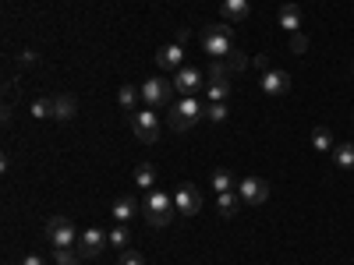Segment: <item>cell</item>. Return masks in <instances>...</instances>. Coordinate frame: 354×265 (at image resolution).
Masks as SVG:
<instances>
[{
	"label": "cell",
	"instance_id": "6da1fadb",
	"mask_svg": "<svg viewBox=\"0 0 354 265\" xmlns=\"http://www.w3.org/2000/svg\"><path fill=\"white\" fill-rule=\"evenodd\" d=\"M205 121V103H198L195 96H181L177 103L167 106V128L177 135H188Z\"/></svg>",
	"mask_w": 354,
	"mask_h": 265
},
{
	"label": "cell",
	"instance_id": "7a4b0ae2",
	"mask_svg": "<svg viewBox=\"0 0 354 265\" xmlns=\"http://www.w3.org/2000/svg\"><path fill=\"white\" fill-rule=\"evenodd\" d=\"M202 50L213 57V61H223V57H230L234 50V28L227 21H209L202 28Z\"/></svg>",
	"mask_w": 354,
	"mask_h": 265
},
{
	"label": "cell",
	"instance_id": "3957f363",
	"mask_svg": "<svg viewBox=\"0 0 354 265\" xmlns=\"http://www.w3.org/2000/svg\"><path fill=\"white\" fill-rule=\"evenodd\" d=\"M142 213H145V223H149L153 230H163V226H170V223H174V216H177L174 195H167V191H156V188H153L149 195H145Z\"/></svg>",
	"mask_w": 354,
	"mask_h": 265
},
{
	"label": "cell",
	"instance_id": "277c9868",
	"mask_svg": "<svg viewBox=\"0 0 354 265\" xmlns=\"http://www.w3.org/2000/svg\"><path fill=\"white\" fill-rule=\"evenodd\" d=\"M128 124H131V131H135V138L142 141V145H153L160 135H163V121H160V113L156 110H135L131 117H128Z\"/></svg>",
	"mask_w": 354,
	"mask_h": 265
},
{
	"label": "cell",
	"instance_id": "5b68a950",
	"mask_svg": "<svg viewBox=\"0 0 354 265\" xmlns=\"http://www.w3.org/2000/svg\"><path fill=\"white\" fill-rule=\"evenodd\" d=\"M46 237H50V248H78V237L82 233L75 230V223L68 216H50L46 219Z\"/></svg>",
	"mask_w": 354,
	"mask_h": 265
},
{
	"label": "cell",
	"instance_id": "8992f818",
	"mask_svg": "<svg viewBox=\"0 0 354 265\" xmlns=\"http://www.w3.org/2000/svg\"><path fill=\"white\" fill-rule=\"evenodd\" d=\"M138 88H142V103L149 106V110L170 106V96L177 92V88H174V81H167V78H145Z\"/></svg>",
	"mask_w": 354,
	"mask_h": 265
},
{
	"label": "cell",
	"instance_id": "52a82bcc",
	"mask_svg": "<svg viewBox=\"0 0 354 265\" xmlns=\"http://www.w3.org/2000/svg\"><path fill=\"white\" fill-rule=\"evenodd\" d=\"M174 205H177V216H198V209H202V195H198V188L195 184H177L174 188Z\"/></svg>",
	"mask_w": 354,
	"mask_h": 265
},
{
	"label": "cell",
	"instance_id": "ba28073f",
	"mask_svg": "<svg viewBox=\"0 0 354 265\" xmlns=\"http://www.w3.org/2000/svg\"><path fill=\"white\" fill-rule=\"evenodd\" d=\"M103 248H110L106 230H100V226L82 230V237H78V255L82 258H96V255H103Z\"/></svg>",
	"mask_w": 354,
	"mask_h": 265
},
{
	"label": "cell",
	"instance_id": "9c48e42d",
	"mask_svg": "<svg viewBox=\"0 0 354 265\" xmlns=\"http://www.w3.org/2000/svg\"><path fill=\"white\" fill-rule=\"evenodd\" d=\"M174 88H177V92H181V96H195L198 92V88H205V75L198 71V68H181V71H174Z\"/></svg>",
	"mask_w": 354,
	"mask_h": 265
},
{
	"label": "cell",
	"instance_id": "30bf717a",
	"mask_svg": "<svg viewBox=\"0 0 354 265\" xmlns=\"http://www.w3.org/2000/svg\"><path fill=\"white\" fill-rule=\"evenodd\" d=\"M238 195H241L245 205H262L270 198V184H266L262 177H245V181H238Z\"/></svg>",
	"mask_w": 354,
	"mask_h": 265
},
{
	"label": "cell",
	"instance_id": "8fae6325",
	"mask_svg": "<svg viewBox=\"0 0 354 265\" xmlns=\"http://www.w3.org/2000/svg\"><path fill=\"white\" fill-rule=\"evenodd\" d=\"M259 85H262V92H266V96H283L287 88H290V75L280 71V68H277V71L270 68V71H262Z\"/></svg>",
	"mask_w": 354,
	"mask_h": 265
},
{
	"label": "cell",
	"instance_id": "7c38bea8",
	"mask_svg": "<svg viewBox=\"0 0 354 265\" xmlns=\"http://www.w3.org/2000/svg\"><path fill=\"white\" fill-rule=\"evenodd\" d=\"M156 68L160 71H181L185 68V46L181 43H170L156 53Z\"/></svg>",
	"mask_w": 354,
	"mask_h": 265
},
{
	"label": "cell",
	"instance_id": "4fadbf2b",
	"mask_svg": "<svg viewBox=\"0 0 354 265\" xmlns=\"http://www.w3.org/2000/svg\"><path fill=\"white\" fill-rule=\"evenodd\" d=\"M135 213H138V202H135V195H121L113 202V209H110V216H113V223H131L135 219Z\"/></svg>",
	"mask_w": 354,
	"mask_h": 265
},
{
	"label": "cell",
	"instance_id": "5bb4252c",
	"mask_svg": "<svg viewBox=\"0 0 354 265\" xmlns=\"http://www.w3.org/2000/svg\"><path fill=\"white\" fill-rule=\"evenodd\" d=\"M248 11H252L248 0H223V4H220V18H223L227 25L245 21V18H248Z\"/></svg>",
	"mask_w": 354,
	"mask_h": 265
},
{
	"label": "cell",
	"instance_id": "9a60e30c",
	"mask_svg": "<svg viewBox=\"0 0 354 265\" xmlns=\"http://www.w3.org/2000/svg\"><path fill=\"white\" fill-rule=\"evenodd\" d=\"M277 21H280V28H287V32H301L305 14H301V8H298V4H283V8H280V14H277Z\"/></svg>",
	"mask_w": 354,
	"mask_h": 265
},
{
	"label": "cell",
	"instance_id": "2e32d148",
	"mask_svg": "<svg viewBox=\"0 0 354 265\" xmlns=\"http://www.w3.org/2000/svg\"><path fill=\"white\" fill-rule=\"evenodd\" d=\"M238 209H241V195H238V191L216 195V213H220L223 219H234V216H238Z\"/></svg>",
	"mask_w": 354,
	"mask_h": 265
},
{
	"label": "cell",
	"instance_id": "e0dca14e",
	"mask_svg": "<svg viewBox=\"0 0 354 265\" xmlns=\"http://www.w3.org/2000/svg\"><path fill=\"white\" fill-rule=\"evenodd\" d=\"M78 113V99L75 96H53V117L57 121H71Z\"/></svg>",
	"mask_w": 354,
	"mask_h": 265
},
{
	"label": "cell",
	"instance_id": "ac0fdd59",
	"mask_svg": "<svg viewBox=\"0 0 354 265\" xmlns=\"http://www.w3.org/2000/svg\"><path fill=\"white\" fill-rule=\"evenodd\" d=\"M138 99H142V88H135V85H121V88H117V106H121V110L135 113Z\"/></svg>",
	"mask_w": 354,
	"mask_h": 265
},
{
	"label": "cell",
	"instance_id": "d6986e66",
	"mask_svg": "<svg viewBox=\"0 0 354 265\" xmlns=\"http://www.w3.org/2000/svg\"><path fill=\"white\" fill-rule=\"evenodd\" d=\"M333 163H337L340 170H354V141L333 145Z\"/></svg>",
	"mask_w": 354,
	"mask_h": 265
},
{
	"label": "cell",
	"instance_id": "ffe728a7",
	"mask_svg": "<svg viewBox=\"0 0 354 265\" xmlns=\"http://www.w3.org/2000/svg\"><path fill=\"white\" fill-rule=\"evenodd\" d=\"M106 237H110V248H117V251H128L131 248V230L124 223H117L113 230H106Z\"/></svg>",
	"mask_w": 354,
	"mask_h": 265
},
{
	"label": "cell",
	"instance_id": "44dd1931",
	"mask_svg": "<svg viewBox=\"0 0 354 265\" xmlns=\"http://www.w3.org/2000/svg\"><path fill=\"white\" fill-rule=\"evenodd\" d=\"M209 181H213V191L216 195H223V191H238V181H234V173L230 170H213V177H209Z\"/></svg>",
	"mask_w": 354,
	"mask_h": 265
},
{
	"label": "cell",
	"instance_id": "7402d4cb",
	"mask_svg": "<svg viewBox=\"0 0 354 265\" xmlns=\"http://www.w3.org/2000/svg\"><path fill=\"white\" fill-rule=\"evenodd\" d=\"M135 188H138V191H153V188H156V170H153L149 163L135 166Z\"/></svg>",
	"mask_w": 354,
	"mask_h": 265
},
{
	"label": "cell",
	"instance_id": "603a6c76",
	"mask_svg": "<svg viewBox=\"0 0 354 265\" xmlns=\"http://www.w3.org/2000/svg\"><path fill=\"white\" fill-rule=\"evenodd\" d=\"M312 145L319 153H333V135H330V128H315L312 131Z\"/></svg>",
	"mask_w": 354,
	"mask_h": 265
},
{
	"label": "cell",
	"instance_id": "cb8c5ba5",
	"mask_svg": "<svg viewBox=\"0 0 354 265\" xmlns=\"http://www.w3.org/2000/svg\"><path fill=\"white\" fill-rule=\"evenodd\" d=\"M227 117H230L227 103H205V121H209V124H223Z\"/></svg>",
	"mask_w": 354,
	"mask_h": 265
},
{
	"label": "cell",
	"instance_id": "d4e9b609",
	"mask_svg": "<svg viewBox=\"0 0 354 265\" xmlns=\"http://www.w3.org/2000/svg\"><path fill=\"white\" fill-rule=\"evenodd\" d=\"M78 258H82L78 248H57V251H53V262H57V265H78Z\"/></svg>",
	"mask_w": 354,
	"mask_h": 265
},
{
	"label": "cell",
	"instance_id": "484cf974",
	"mask_svg": "<svg viewBox=\"0 0 354 265\" xmlns=\"http://www.w3.org/2000/svg\"><path fill=\"white\" fill-rule=\"evenodd\" d=\"M287 50H290V53H298V57H301V53H308V36H305V32H290Z\"/></svg>",
	"mask_w": 354,
	"mask_h": 265
},
{
	"label": "cell",
	"instance_id": "4316f807",
	"mask_svg": "<svg viewBox=\"0 0 354 265\" xmlns=\"http://www.w3.org/2000/svg\"><path fill=\"white\" fill-rule=\"evenodd\" d=\"M227 64H230V71H245V68H248V57H245L241 50H234V53L227 57Z\"/></svg>",
	"mask_w": 354,
	"mask_h": 265
},
{
	"label": "cell",
	"instance_id": "83f0119b",
	"mask_svg": "<svg viewBox=\"0 0 354 265\" xmlns=\"http://www.w3.org/2000/svg\"><path fill=\"white\" fill-rule=\"evenodd\" d=\"M32 117H53V99H36L32 103Z\"/></svg>",
	"mask_w": 354,
	"mask_h": 265
},
{
	"label": "cell",
	"instance_id": "f1b7e54d",
	"mask_svg": "<svg viewBox=\"0 0 354 265\" xmlns=\"http://www.w3.org/2000/svg\"><path fill=\"white\" fill-rule=\"evenodd\" d=\"M117 265H145V258H142L138 251L128 248V251H121V262H117Z\"/></svg>",
	"mask_w": 354,
	"mask_h": 265
},
{
	"label": "cell",
	"instance_id": "f546056e",
	"mask_svg": "<svg viewBox=\"0 0 354 265\" xmlns=\"http://www.w3.org/2000/svg\"><path fill=\"white\" fill-rule=\"evenodd\" d=\"M18 265H46V262H43V258H39V255H25V258H21V262H18Z\"/></svg>",
	"mask_w": 354,
	"mask_h": 265
},
{
	"label": "cell",
	"instance_id": "4dcf8cb0",
	"mask_svg": "<svg viewBox=\"0 0 354 265\" xmlns=\"http://www.w3.org/2000/svg\"><path fill=\"white\" fill-rule=\"evenodd\" d=\"M18 61H21V64H36V53H32V50H25V53L18 57Z\"/></svg>",
	"mask_w": 354,
	"mask_h": 265
}]
</instances>
